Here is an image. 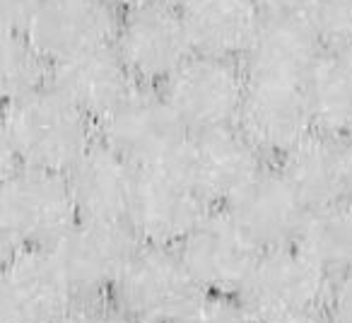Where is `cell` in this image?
I'll use <instances>...</instances> for the list:
<instances>
[{
  "mask_svg": "<svg viewBox=\"0 0 352 323\" xmlns=\"http://www.w3.org/2000/svg\"><path fill=\"white\" fill-rule=\"evenodd\" d=\"M97 137L135 169H150L182 159L191 131L162 89L135 85L102 121H97Z\"/></svg>",
  "mask_w": 352,
  "mask_h": 323,
  "instance_id": "obj_3",
  "label": "cell"
},
{
  "mask_svg": "<svg viewBox=\"0 0 352 323\" xmlns=\"http://www.w3.org/2000/svg\"><path fill=\"white\" fill-rule=\"evenodd\" d=\"M297 12L326 49L352 44V0H299Z\"/></svg>",
  "mask_w": 352,
  "mask_h": 323,
  "instance_id": "obj_24",
  "label": "cell"
},
{
  "mask_svg": "<svg viewBox=\"0 0 352 323\" xmlns=\"http://www.w3.org/2000/svg\"><path fill=\"white\" fill-rule=\"evenodd\" d=\"M109 5L113 8L116 12H128V10H135V8H142V5H150V3H157V0H107Z\"/></svg>",
  "mask_w": 352,
  "mask_h": 323,
  "instance_id": "obj_31",
  "label": "cell"
},
{
  "mask_svg": "<svg viewBox=\"0 0 352 323\" xmlns=\"http://www.w3.org/2000/svg\"><path fill=\"white\" fill-rule=\"evenodd\" d=\"M309 210L347 203L352 191V135L314 131L280 159Z\"/></svg>",
  "mask_w": 352,
  "mask_h": 323,
  "instance_id": "obj_17",
  "label": "cell"
},
{
  "mask_svg": "<svg viewBox=\"0 0 352 323\" xmlns=\"http://www.w3.org/2000/svg\"><path fill=\"white\" fill-rule=\"evenodd\" d=\"M36 8H39V0H0L3 32H8V34H25Z\"/></svg>",
  "mask_w": 352,
  "mask_h": 323,
  "instance_id": "obj_28",
  "label": "cell"
},
{
  "mask_svg": "<svg viewBox=\"0 0 352 323\" xmlns=\"http://www.w3.org/2000/svg\"><path fill=\"white\" fill-rule=\"evenodd\" d=\"M179 323H256L239 297L206 292Z\"/></svg>",
  "mask_w": 352,
  "mask_h": 323,
  "instance_id": "obj_25",
  "label": "cell"
},
{
  "mask_svg": "<svg viewBox=\"0 0 352 323\" xmlns=\"http://www.w3.org/2000/svg\"><path fill=\"white\" fill-rule=\"evenodd\" d=\"M78 302L54 249L3 254L0 323H63Z\"/></svg>",
  "mask_w": 352,
  "mask_h": 323,
  "instance_id": "obj_8",
  "label": "cell"
},
{
  "mask_svg": "<svg viewBox=\"0 0 352 323\" xmlns=\"http://www.w3.org/2000/svg\"><path fill=\"white\" fill-rule=\"evenodd\" d=\"M236 126L265 157L283 159L316 131L307 87L249 78Z\"/></svg>",
  "mask_w": 352,
  "mask_h": 323,
  "instance_id": "obj_13",
  "label": "cell"
},
{
  "mask_svg": "<svg viewBox=\"0 0 352 323\" xmlns=\"http://www.w3.org/2000/svg\"><path fill=\"white\" fill-rule=\"evenodd\" d=\"M225 210L261 251L297 244L311 212L280 167H265Z\"/></svg>",
  "mask_w": 352,
  "mask_h": 323,
  "instance_id": "obj_15",
  "label": "cell"
},
{
  "mask_svg": "<svg viewBox=\"0 0 352 323\" xmlns=\"http://www.w3.org/2000/svg\"><path fill=\"white\" fill-rule=\"evenodd\" d=\"M80 220L128 222L138 169L97 137L68 174Z\"/></svg>",
  "mask_w": 352,
  "mask_h": 323,
  "instance_id": "obj_19",
  "label": "cell"
},
{
  "mask_svg": "<svg viewBox=\"0 0 352 323\" xmlns=\"http://www.w3.org/2000/svg\"><path fill=\"white\" fill-rule=\"evenodd\" d=\"M304 87L316 131L352 135V44L328 49Z\"/></svg>",
  "mask_w": 352,
  "mask_h": 323,
  "instance_id": "obj_21",
  "label": "cell"
},
{
  "mask_svg": "<svg viewBox=\"0 0 352 323\" xmlns=\"http://www.w3.org/2000/svg\"><path fill=\"white\" fill-rule=\"evenodd\" d=\"M323 311L331 323H352V270L333 280Z\"/></svg>",
  "mask_w": 352,
  "mask_h": 323,
  "instance_id": "obj_27",
  "label": "cell"
},
{
  "mask_svg": "<svg viewBox=\"0 0 352 323\" xmlns=\"http://www.w3.org/2000/svg\"><path fill=\"white\" fill-rule=\"evenodd\" d=\"M263 15H285V12H297L299 0H254Z\"/></svg>",
  "mask_w": 352,
  "mask_h": 323,
  "instance_id": "obj_30",
  "label": "cell"
},
{
  "mask_svg": "<svg viewBox=\"0 0 352 323\" xmlns=\"http://www.w3.org/2000/svg\"><path fill=\"white\" fill-rule=\"evenodd\" d=\"M212 210L182 164L138 169L128 225L142 244L176 246Z\"/></svg>",
  "mask_w": 352,
  "mask_h": 323,
  "instance_id": "obj_5",
  "label": "cell"
},
{
  "mask_svg": "<svg viewBox=\"0 0 352 323\" xmlns=\"http://www.w3.org/2000/svg\"><path fill=\"white\" fill-rule=\"evenodd\" d=\"M3 97L8 102L30 97L49 85L51 63L25 34L3 32Z\"/></svg>",
  "mask_w": 352,
  "mask_h": 323,
  "instance_id": "obj_23",
  "label": "cell"
},
{
  "mask_svg": "<svg viewBox=\"0 0 352 323\" xmlns=\"http://www.w3.org/2000/svg\"><path fill=\"white\" fill-rule=\"evenodd\" d=\"M97 142V123L51 85L6 104L3 172L15 167L68 174Z\"/></svg>",
  "mask_w": 352,
  "mask_h": 323,
  "instance_id": "obj_1",
  "label": "cell"
},
{
  "mask_svg": "<svg viewBox=\"0 0 352 323\" xmlns=\"http://www.w3.org/2000/svg\"><path fill=\"white\" fill-rule=\"evenodd\" d=\"M333 280L297 244L258 256L239 299L254 318L326 309Z\"/></svg>",
  "mask_w": 352,
  "mask_h": 323,
  "instance_id": "obj_10",
  "label": "cell"
},
{
  "mask_svg": "<svg viewBox=\"0 0 352 323\" xmlns=\"http://www.w3.org/2000/svg\"><path fill=\"white\" fill-rule=\"evenodd\" d=\"M203 294L179 251L142 244L109 299L131 323H179Z\"/></svg>",
  "mask_w": 352,
  "mask_h": 323,
  "instance_id": "obj_4",
  "label": "cell"
},
{
  "mask_svg": "<svg viewBox=\"0 0 352 323\" xmlns=\"http://www.w3.org/2000/svg\"><path fill=\"white\" fill-rule=\"evenodd\" d=\"M142 241L128 222L78 220L58 241L56 256L80 302L109 299Z\"/></svg>",
  "mask_w": 352,
  "mask_h": 323,
  "instance_id": "obj_9",
  "label": "cell"
},
{
  "mask_svg": "<svg viewBox=\"0 0 352 323\" xmlns=\"http://www.w3.org/2000/svg\"><path fill=\"white\" fill-rule=\"evenodd\" d=\"M246 87L244 65L193 54L160 89L193 135L236 126Z\"/></svg>",
  "mask_w": 352,
  "mask_h": 323,
  "instance_id": "obj_7",
  "label": "cell"
},
{
  "mask_svg": "<svg viewBox=\"0 0 352 323\" xmlns=\"http://www.w3.org/2000/svg\"><path fill=\"white\" fill-rule=\"evenodd\" d=\"M80 212L65 174L32 167L3 172L0 236L3 254L20 249H56L78 225Z\"/></svg>",
  "mask_w": 352,
  "mask_h": 323,
  "instance_id": "obj_2",
  "label": "cell"
},
{
  "mask_svg": "<svg viewBox=\"0 0 352 323\" xmlns=\"http://www.w3.org/2000/svg\"><path fill=\"white\" fill-rule=\"evenodd\" d=\"M118 20L107 0H39L25 36L54 65L113 44Z\"/></svg>",
  "mask_w": 352,
  "mask_h": 323,
  "instance_id": "obj_14",
  "label": "cell"
},
{
  "mask_svg": "<svg viewBox=\"0 0 352 323\" xmlns=\"http://www.w3.org/2000/svg\"><path fill=\"white\" fill-rule=\"evenodd\" d=\"M49 85L97 123L138 82L113 44H109L54 63Z\"/></svg>",
  "mask_w": 352,
  "mask_h": 323,
  "instance_id": "obj_18",
  "label": "cell"
},
{
  "mask_svg": "<svg viewBox=\"0 0 352 323\" xmlns=\"http://www.w3.org/2000/svg\"><path fill=\"white\" fill-rule=\"evenodd\" d=\"M176 251L206 292L225 297H239L263 254L225 208H212Z\"/></svg>",
  "mask_w": 352,
  "mask_h": 323,
  "instance_id": "obj_11",
  "label": "cell"
},
{
  "mask_svg": "<svg viewBox=\"0 0 352 323\" xmlns=\"http://www.w3.org/2000/svg\"><path fill=\"white\" fill-rule=\"evenodd\" d=\"M297 246L331 280L352 270V208L347 203L311 210Z\"/></svg>",
  "mask_w": 352,
  "mask_h": 323,
  "instance_id": "obj_22",
  "label": "cell"
},
{
  "mask_svg": "<svg viewBox=\"0 0 352 323\" xmlns=\"http://www.w3.org/2000/svg\"><path fill=\"white\" fill-rule=\"evenodd\" d=\"M256 323H331L323 309L316 311H289V313H275V316L256 318Z\"/></svg>",
  "mask_w": 352,
  "mask_h": 323,
  "instance_id": "obj_29",
  "label": "cell"
},
{
  "mask_svg": "<svg viewBox=\"0 0 352 323\" xmlns=\"http://www.w3.org/2000/svg\"><path fill=\"white\" fill-rule=\"evenodd\" d=\"M113 49L138 85L162 87L196 51L182 8L171 0L128 10L118 20Z\"/></svg>",
  "mask_w": 352,
  "mask_h": 323,
  "instance_id": "obj_6",
  "label": "cell"
},
{
  "mask_svg": "<svg viewBox=\"0 0 352 323\" xmlns=\"http://www.w3.org/2000/svg\"><path fill=\"white\" fill-rule=\"evenodd\" d=\"M268 157L239 126L193 133L179 159L212 208H225L268 167Z\"/></svg>",
  "mask_w": 352,
  "mask_h": 323,
  "instance_id": "obj_12",
  "label": "cell"
},
{
  "mask_svg": "<svg viewBox=\"0 0 352 323\" xmlns=\"http://www.w3.org/2000/svg\"><path fill=\"white\" fill-rule=\"evenodd\" d=\"M347 205L352 208V191H350V198H347Z\"/></svg>",
  "mask_w": 352,
  "mask_h": 323,
  "instance_id": "obj_32",
  "label": "cell"
},
{
  "mask_svg": "<svg viewBox=\"0 0 352 323\" xmlns=\"http://www.w3.org/2000/svg\"><path fill=\"white\" fill-rule=\"evenodd\" d=\"M326 51L299 12L265 15L241 65L251 80L307 85Z\"/></svg>",
  "mask_w": 352,
  "mask_h": 323,
  "instance_id": "obj_16",
  "label": "cell"
},
{
  "mask_svg": "<svg viewBox=\"0 0 352 323\" xmlns=\"http://www.w3.org/2000/svg\"><path fill=\"white\" fill-rule=\"evenodd\" d=\"M63 323H131L111 299H89V302H78L75 309L68 313Z\"/></svg>",
  "mask_w": 352,
  "mask_h": 323,
  "instance_id": "obj_26",
  "label": "cell"
},
{
  "mask_svg": "<svg viewBox=\"0 0 352 323\" xmlns=\"http://www.w3.org/2000/svg\"><path fill=\"white\" fill-rule=\"evenodd\" d=\"M193 51L212 58L241 60L263 22L254 0H182Z\"/></svg>",
  "mask_w": 352,
  "mask_h": 323,
  "instance_id": "obj_20",
  "label": "cell"
}]
</instances>
